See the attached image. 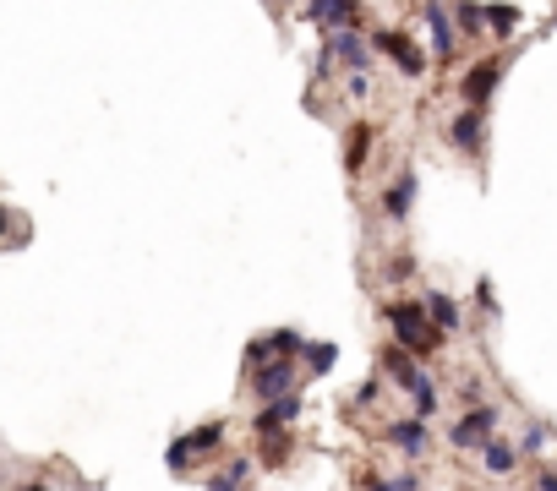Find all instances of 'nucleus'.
I'll use <instances>...</instances> for the list:
<instances>
[{
    "instance_id": "4be33fe9",
    "label": "nucleus",
    "mask_w": 557,
    "mask_h": 491,
    "mask_svg": "<svg viewBox=\"0 0 557 491\" xmlns=\"http://www.w3.org/2000/svg\"><path fill=\"white\" fill-rule=\"evenodd\" d=\"M476 301H481V306H486V311H498V295H491V284H486V279H481V284H476Z\"/></svg>"
},
{
    "instance_id": "423d86ee",
    "label": "nucleus",
    "mask_w": 557,
    "mask_h": 491,
    "mask_svg": "<svg viewBox=\"0 0 557 491\" xmlns=\"http://www.w3.org/2000/svg\"><path fill=\"white\" fill-rule=\"evenodd\" d=\"M295 415H301V393H284V399H274V404H262V410H257L251 432H257L262 442H274V437H284L290 426H295Z\"/></svg>"
},
{
    "instance_id": "f257e3e1",
    "label": "nucleus",
    "mask_w": 557,
    "mask_h": 491,
    "mask_svg": "<svg viewBox=\"0 0 557 491\" xmlns=\"http://www.w3.org/2000/svg\"><path fill=\"white\" fill-rule=\"evenodd\" d=\"M383 317L393 327V344H399L405 355H432L443 344V334L426 322V306L421 301H383Z\"/></svg>"
},
{
    "instance_id": "a211bd4d",
    "label": "nucleus",
    "mask_w": 557,
    "mask_h": 491,
    "mask_svg": "<svg viewBox=\"0 0 557 491\" xmlns=\"http://www.w3.org/2000/svg\"><path fill=\"white\" fill-rule=\"evenodd\" d=\"M459 33H465V39L486 33V6H476V0H459Z\"/></svg>"
},
{
    "instance_id": "f3484780",
    "label": "nucleus",
    "mask_w": 557,
    "mask_h": 491,
    "mask_svg": "<svg viewBox=\"0 0 557 491\" xmlns=\"http://www.w3.org/2000/svg\"><path fill=\"white\" fill-rule=\"evenodd\" d=\"M486 27L498 33V39H508V33L519 27V6H503V0H498V6H486Z\"/></svg>"
},
{
    "instance_id": "0eeeda50",
    "label": "nucleus",
    "mask_w": 557,
    "mask_h": 491,
    "mask_svg": "<svg viewBox=\"0 0 557 491\" xmlns=\"http://www.w3.org/2000/svg\"><path fill=\"white\" fill-rule=\"evenodd\" d=\"M498 82H503V55H491V60H476L465 77H459V88H465V98L481 110L491 93H498Z\"/></svg>"
},
{
    "instance_id": "2eb2a0df",
    "label": "nucleus",
    "mask_w": 557,
    "mask_h": 491,
    "mask_svg": "<svg viewBox=\"0 0 557 491\" xmlns=\"http://www.w3.org/2000/svg\"><path fill=\"white\" fill-rule=\"evenodd\" d=\"M426 33H432V50L448 60V55H453V33H459V27H448V12H443V6H426Z\"/></svg>"
},
{
    "instance_id": "4468645a",
    "label": "nucleus",
    "mask_w": 557,
    "mask_h": 491,
    "mask_svg": "<svg viewBox=\"0 0 557 491\" xmlns=\"http://www.w3.org/2000/svg\"><path fill=\"white\" fill-rule=\"evenodd\" d=\"M481 137H486V115H481L476 104H470L465 115H453V142H459V148H470V153H476Z\"/></svg>"
},
{
    "instance_id": "b1692460",
    "label": "nucleus",
    "mask_w": 557,
    "mask_h": 491,
    "mask_svg": "<svg viewBox=\"0 0 557 491\" xmlns=\"http://www.w3.org/2000/svg\"><path fill=\"white\" fill-rule=\"evenodd\" d=\"M536 491H557V470H541L536 475Z\"/></svg>"
},
{
    "instance_id": "6ab92c4d",
    "label": "nucleus",
    "mask_w": 557,
    "mask_h": 491,
    "mask_svg": "<svg viewBox=\"0 0 557 491\" xmlns=\"http://www.w3.org/2000/svg\"><path fill=\"white\" fill-rule=\"evenodd\" d=\"M410 399H415V415H421V420H432V410H437V387H432V377H421V382L410 387Z\"/></svg>"
},
{
    "instance_id": "ddd939ff",
    "label": "nucleus",
    "mask_w": 557,
    "mask_h": 491,
    "mask_svg": "<svg viewBox=\"0 0 557 491\" xmlns=\"http://www.w3.org/2000/svg\"><path fill=\"white\" fill-rule=\"evenodd\" d=\"M481 458H486V475H514V470H519V448L503 442V437H491V442L481 448Z\"/></svg>"
},
{
    "instance_id": "7ed1b4c3",
    "label": "nucleus",
    "mask_w": 557,
    "mask_h": 491,
    "mask_svg": "<svg viewBox=\"0 0 557 491\" xmlns=\"http://www.w3.org/2000/svg\"><path fill=\"white\" fill-rule=\"evenodd\" d=\"M246 387L257 404H274L284 393H301V372H295V360H262V366H251Z\"/></svg>"
},
{
    "instance_id": "1a4fd4ad",
    "label": "nucleus",
    "mask_w": 557,
    "mask_h": 491,
    "mask_svg": "<svg viewBox=\"0 0 557 491\" xmlns=\"http://www.w3.org/2000/svg\"><path fill=\"white\" fill-rule=\"evenodd\" d=\"M421 306H426V322H432L443 339H448V334H459V306L448 301L443 289H426V295H421Z\"/></svg>"
},
{
    "instance_id": "6e6552de",
    "label": "nucleus",
    "mask_w": 557,
    "mask_h": 491,
    "mask_svg": "<svg viewBox=\"0 0 557 491\" xmlns=\"http://www.w3.org/2000/svg\"><path fill=\"white\" fill-rule=\"evenodd\" d=\"M383 437H388L393 448H399L405 458H426V448H432V432H426V420H421V415H410V420H393Z\"/></svg>"
},
{
    "instance_id": "dca6fc26",
    "label": "nucleus",
    "mask_w": 557,
    "mask_h": 491,
    "mask_svg": "<svg viewBox=\"0 0 557 491\" xmlns=\"http://www.w3.org/2000/svg\"><path fill=\"white\" fill-rule=\"evenodd\" d=\"M367 148H372V126H355V131H350V153H344V170H350V175L367 170Z\"/></svg>"
},
{
    "instance_id": "f8f14e48",
    "label": "nucleus",
    "mask_w": 557,
    "mask_h": 491,
    "mask_svg": "<svg viewBox=\"0 0 557 491\" xmlns=\"http://www.w3.org/2000/svg\"><path fill=\"white\" fill-rule=\"evenodd\" d=\"M383 372H393V382H399L405 393H410V387H415V382L426 377V372L415 366V360H410V355H405L399 344H388V349H383Z\"/></svg>"
},
{
    "instance_id": "cd10ccee",
    "label": "nucleus",
    "mask_w": 557,
    "mask_h": 491,
    "mask_svg": "<svg viewBox=\"0 0 557 491\" xmlns=\"http://www.w3.org/2000/svg\"><path fill=\"white\" fill-rule=\"evenodd\" d=\"M552 27H557V17H552Z\"/></svg>"
},
{
    "instance_id": "39448f33",
    "label": "nucleus",
    "mask_w": 557,
    "mask_h": 491,
    "mask_svg": "<svg viewBox=\"0 0 557 491\" xmlns=\"http://www.w3.org/2000/svg\"><path fill=\"white\" fill-rule=\"evenodd\" d=\"M372 50H377V55H388L405 77H421V72H426V55L405 39L399 27H377V33H372Z\"/></svg>"
},
{
    "instance_id": "a878e982",
    "label": "nucleus",
    "mask_w": 557,
    "mask_h": 491,
    "mask_svg": "<svg viewBox=\"0 0 557 491\" xmlns=\"http://www.w3.org/2000/svg\"><path fill=\"white\" fill-rule=\"evenodd\" d=\"M6 229H12V213H6V203H0V235H6Z\"/></svg>"
},
{
    "instance_id": "5701e85b",
    "label": "nucleus",
    "mask_w": 557,
    "mask_h": 491,
    "mask_svg": "<svg viewBox=\"0 0 557 491\" xmlns=\"http://www.w3.org/2000/svg\"><path fill=\"white\" fill-rule=\"evenodd\" d=\"M208 491H241V486H236V480H229L224 470H219V475H208Z\"/></svg>"
},
{
    "instance_id": "393cba45",
    "label": "nucleus",
    "mask_w": 557,
    "mask_h": 491,
    "mask_svg": "<svg viewBox=\"0 0 557 491\" xmlns=\"http://www.w3.org/2000/svg\"><path fill=\"white\" fill-rule=\"evenodd\" d=\"M367 491H399V480H377V475H372V480H367Z\"/></svg>"
},
{
    "instance_id": "20e7f679",
    "label": "nucleus",
    "mask_w": 557,
    "mask_h": 491,
    "mask_svg": "<svg viewBox=\"0 0 557 491\" xmlns=\"http://www.w3.org/2000/svg\"><path fill=\"white\" fill-rule=\"evenodd\" d=\"M491 437H498V410H491V404L465 410V415L453 420V432H448V442H453V448H486Z\"/></svg>"
},
{
    "instance_id": "9d476101",
    "label": "nucleus",
    "mask_w": 557,
    "mask_h": 491,
    "mask_svg": "<svg viewBox=\"0 0 557 491\" xmlns=\"http://www.w3.org/2000/svg\"><path fill=\"white\" fill-rule=\"evenodd\" d=\"M328 55H344L355 72H367V65H372V55H367V44H360V33H355V27L328 33Z\"/></svg>"
},
{
    "instance_id": "aec40b11",
    "label": "nucleus",
    "mask_w": 557,
    "mask_h": 491,
    "mask_svg": "<svg viewBox=\"0 0 557 491\" xmlns=\"http://www.w3.org/2000/svg\"><path fill=\"white\" fill-rule=\"evenodd\" d=\"M334 360H339L334 344H306V366H312V377H322L328 366H334Z\"/></svg>"
},
{
    "instance_id": "9b49d317",
    "label": "nucleus",
    "mask_w": 557,
    "mask_h": 491,
    "mask_svg": "<svg viewBox=\"0 0 557 491\" xmlns=\"http://www.w3.org/2000/svg\"><path fill=\"white\" fill-rule=\"evenodd\" d=\"M410 203H415V175L405 170L399 180L383 191V213H388V219H410Z\"/></svg>"
},
{
    "instance_id": "bb28decb",
    "label": "nucleus",
    "mask_w": 557,
    "mask_h": 491,
    "mask_svg": "<svg viewBox=\"0 0 557 491\" xmlns=\"http://www.w3.org/2000/svg\"><path fill=\"white\" fill-rule=\"evenodd\" d=\"M17 491H55V486H17Z\"/></svg>"
},
{
    "instance_id": "f03ea898",
    "label": "nucleus",
    "mask_w": 557,
    "mask_h": 491,
    "mask_svg": "<svg viewBox=\"0 0 557 491\" xmlns=\"http://www.w3.org/2000/svg\"><path fill=\"white\" fill-rule=\"evenodd\" d=\"M219 442H224V420H208V426H197V432H186V437H175L170 448H164V464H170L175 475H186L197 458H208Z\"/></svg>"
},
{
    "instance_id": "412c9836",
    "label": "nucleus",
    "mask_w": 557,
    "mask_h": 491,
    "mask_svg": "<svg viewBox=\"0 0 557 491\" xmlns=\"http://www.w3.org/2000/svg\"><path fill=\"white\" fill-rule=\"evenodd\" d=\"M312 17H317L322 27H334V0H312Z\"/></svg>"
}]
</instances>
